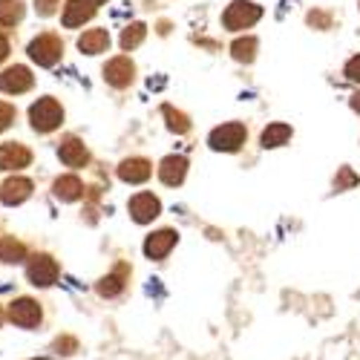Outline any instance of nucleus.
I'll return each mask as SVG.
<instances>
[{
    "label": "nucleus",
    "instance_id": "nucleus-4",
    "mask_svg": "<svg viewBox=\"0 0 360 360\" xmlns=\"http://www.w3.org/2000/svg\"><path fill=\"white\" fill-rule=\"evenodd\" d=\"M245 127L243 124H236V122H231V124H222V127H217L214 133H211V147L214 150H225V153H233V150H239L243 147V141H245Z\"/></svg>",
    "mask_w": 360,
    "mask_h": 360
},
{
    "label": "nucleus",
    "instance_id": "nucleus-8",
    "mask_svg": "<svg viewBox=\"0 0 360 360\" xmlns=\"http://www.w3.org/2000/svg\"><path fill=\"white\" fill-rule=\"evenodd\" d=\"M32 162V153L23 147V144H0V170H20Z\"/></svg>",
    "mask_w": 360,
    "mask_h": 360
},
{
    "label": "nucleus",
    "instance_id": "nucleus-13",
    "mask_svg": "<svg viewBox=\"0 0 360 360\" xmlns=\"http://www.w3.org/2000/svg\"><path fill=\"white\" fill-rule=\"evenodd\" d=\"M96 15V6L89 4V0H70V4L64 6V26L67 29H75V26H81L84 20H89Z\"/></svg>",
    "mask_w": 360,
    "mask_h": 360
},
{
    "label": "nucleus",
    "instance_id": "nucleus-30",
    "mask_svg": "<svg viewBox=\"0 0 360 360\" xmlns=\"http://www.w3.org/2000/svg\"><path fill=\"white\" fill-rule=\"evenodd\" d=\"M55 349H58V352H61V349H67V354H70V352L75 349V340H70V338H64V340H58V343H55Z\"/></svg>",
    "mask_w": 360,
    "mask_h": 360
},
{
    "label": "nucleus",
    "instance_id": "nucleus-5",
    "mask_svg": "<svg viewBox=\"0 0 360 360\" xmlns=\"http://www.w3.org/2000/svg\"><path fill=\"white\" fill-rule=\"evenodd\" d=\"M159 211H162V202L153 196V193H136L133 199H130V214H133V219L136 222H153L156 217H159Z\"/></svg>",
    "mask_w": 360,
    "mask_h": 360
},
{
    "label": "nucleus",
    "instance_id": "nucleus-23",
    "mask_svg": "<svg viewBox=\"0 0 360 360\" xmlns=\"http://www.w3.org/2000/svg\"><path fill=\"white\" fill-rule=\"evenodd\" d=\"M122 288H124V277H122V271H118V274H110V277H104V280L98 283V294H101V297H115Z\"/></svg>",
    "mask_w": 360,
    "mask_h": 360
},
{
    "label": "nucleus",
    "instance_id": "nucleus-12",
    "mask_svg": "<svg viewBox=\"0 0 360 360\" xmlns=\"http://www.w3.org/2000/svg\"><path fill=\"white\" fill-rule=\"evenodd\" d=\"M185 173H188V162L182 156H167L162 165H159V179L165 185H182L185 182Z\"/></svg>",
    "mask_w": 360,
    "mask_h": 360
},
{
    "label": "nucleus",
    "instance_id": "nucleus-34",
    "mask_svg": "<svg viewBox=\"0 0 360 360\" xmlns=\"http://www.w3.org/2000/svg\"><path fill=\"white\" fill-rule=\"evenodd\" d=\"M0 317H4V314H0Z\"/></svg>",
    "mask_w": 360,
    "mask_h": 360
},
{
    "label": "nucleus",
    "instance_id": "nucleus-14",
    "mask_svg": "<svg viewBox=\"0 0 360 360\" xmlns=\"http://www.w3.org/2000/svg\"><path fill=\"white\" fill-rule=\"evenodd\" d=\"M150 173H153V167H150L147 159H127V162H122V167H118V176H122L124 182H130V185L147 182Z\"/></svg>",
    "mask_w": 360,
    "mask_h": 360
},
{
    "label": "nucleus",
    "instance_id": "nucleus-21",
    "mask_svg": "<svg viewBox=\"0 0 360 360\" xmlns=\"http://www.w3.org/2000/svg\"><path fill=\"white\" fill-rule=\"evenodd\" d=\"M20 18H23L20 0H0V23H4V26H15Z\"/></svg>",
    "mask_w": 360,
    "mask_h": 360
},
{
    "label": "nucleus",
    "instance_id": "nucleus-10",
    "mask_svg": "<svg viewBox=\"0 0 360 360\" xmlns=\"http://www.w3.org/2000/svg\"><path fill=\"white\" fill-rule=\"evenodd\" d=\"M32 86V75H29L26 67H9L6 72H0V89L4 93H26Z\"/></svg>",
    "mask_w": 360,
    "mask_h": 360
},
{
    "label": "nucleus",
    "instance_id": "nucleus-15",
    "mask_svg": "<svg viewBox=\"0 0 360 360\" xmlns=\"http://www.w3.org/2000/svg\"><path fill=\"white\" fill-rule=\"evenodd\" d=\"M29 193H32V182L29 179H9V182L4 185V191H0V199H4V205H20L29 199Z\"/></svg>",
    "mask_w": 360,
    "mask_h": 360
},
{
    "label": "nucleus",
    "instance_id": "nucleus-2",
    "mask_svg": "<svg viewBox=\"0 0 360 360\" xmlns=\"http://www.w3.org/2000/svg\"><path fill=\"white\" fill-rule=\"evenodd\" d=\"M259 15H262V9L257 4H251V0H233L222 15V23L231 29V32H239V29L254 26L259 20Z\"/></svg>",
    "mask_w": 360,
    "mask_h": 360
},
{
    "label": "nucleus",
    "instance_id": "nucleus-22",
    "mask_svg": "<svg viewBox=\"0 0 360 360\" xmlns=\"http://www.w3.org/2000/svg\"><path fill=\"white\" fill-rule=\"evenodd\" d=\"M144 23H133V26H127L124 32H122V49H136L141 41H144Z\"/></svg>",
    "mask_w": 360,
    "mask_h": 360
},
{
    "label": "nucleus",
    "instance_id": "nucleus-28",
    "mask_svg": "<svg viewBox=\"0 0 360 360\" xmlns=\"http://www.w3.org/2000/svg\"><path fill=\"white\" fill-rule=\"evenodd\" d=\"M354 182H357V176H354V173H352V170L346 167V170L340 173V179H338V182H335V185H338V191H343V188H352Z\"/></svg>",
    "mask_w": 360,
    "mask_h": 360
},
{
    "label": "nucleus",
    "instance_id": "nucleus-27",
    "mask_svg": "<svg viewBox=\"0 0 360 360\" xmlns=\"http://www.w3.org/2000/svg\"><path fill=\"white\" fill-rule=\"evenodd\" d=\"M346 78L349 81H360V55H354L352 61L346 64Z\"/></svg>",
    "mask_w": 360,
    "mask_h": 360
},
{
    "label": "nucleus",
    "instance_id": "nucleus-19",
    "mask_svg": "<svg viewBox=\"0 0 360 360\" xmlns=\"http://www.w3.org/2000/svg\"><path fill=\"white\" fill-rule=\"evenodd\" d=\"M291 139V127L288 124H268L262 130V147H280Z\"/></svg>",
    "mask_w": 360,
    "mask_h": 360
},
{
    "label": "nucleus",
    "instance_id": "nucleus-11",
    "mask_svg": "<svg viewBox=\"0 0 360 360\" xmlns=\"http://www.w3.org/2000/svg\"><path fill=\"white\" fill-rule=\"evenodd\" d=\"M133 72H136V67L130 64V58H112V61L104 67V78L112 86H127L133 81Z\"/></svg>",
    "mask_w": 360,
    "mask_h": 360
},
{
    "label": "nucleus",
    "instance_id": "nucleus-7",
    "mask_svg": "<svg viewBox=\"0 0 360 360\" xmlns=\"http://www.w3.org/2000/svg\"><path fill=\"white\" fill-rule=\"evenodd\" d=\"M9 317H12V323H18L23 328H32V326L41 323V306L35 303V300L23 297V300H18V303H12Z\"/></svg>",
    "mask_w": 360,
    "mask_h": 360
},
{
    "label": "nucleus",
    "instance_id": "nucleus-3",
    "mask_svg": "<svg viewBox=\"0 0 360 360\" xmlns=\"http://www.w3.org/2000/svg\"><path fill=\"white\" fill-rule=\"evenodd\" d=\"M61 52H64V44L55 35H38L32 44H29V55H32V61L41 67H55L61 61Z\"/></svg>",
    "mask_w": 360,
    "mask_h": 360
},
{
    "label": "nucleus",
    "instance_id": "nucleus-33",
    "mask_svg": "<svg viewBox=\"0 0 360 360\" xmlns=\"http://www.w3.org/2000/svg\"><path fill=\"white\" fill-rule=\"evenodd\" d=\"M89 4H93V6H98V4H107V0H89Z\"/></svg>",
    "mask_w": 360,
    "mask_h": 360
},
{
    "label": "nucleus",
    "instance_id": "nucleus-31",
    "mask_svg": "<svg viewBox=\"0 0 360 360\" xmlns=\"http://www.w3.org/2000/svg\"><path fill=\"white\" fill-rule=\"evenodd\" d=\"M6 55H9V41H6V38H0V61H4Z\"/></svg>",
    "mask_w": 360,
    "mask_h": 360
},
{
    "label": "nucleus",
    "instance_id": "nucleus-6",
    "mask_svg": "<svg viewBox=\"0 0 360 360\" xmlns=\"http://www.w3.org/2000/svg\"><path fill=\"white\" fill-rule=\"evenodd\" d=\"M26 274H29V280H32V285H52L58 280V265H55V259L41 254V257H32Z\"/></svg>",
    "mask_w": 360,
    "mask_h": 360
},
{
    "label": "nucleus",
    "instance_id": "nucleus-24",
    "mask_svg": "<svg viewBox=\"0 0 360 360\" xmlns=\"http://www.w3.org/2000/svg\"><path fill=\"white\" fill-rule=\"evenodd\" d=\"M254 49H257V41H254V38L236 41V44H233V58H236V61H251V58H254Z\"/></svg>",
    "mask_w": 360,
    "mask_h": 360
},
{
    "label": "nucleus",
    "instance_id": "nucleus-26",
    "mask_svg": "<svg viewBox=\"0 0 360 360\" xmlns=\"http://www.w3.org/2000/svg\"><path fill=\"white\" fill-rule=\"evenodd\" d=\"M12 122H15V107L0 101V133H4V130H6Z\"/></svg>",
    "mask_w": 360,
    "mask_h": 360
},
{
    "label": "nucleus",
    "instance_id": "nucleus-18",
    "mask_svg": "<svg viewBox=\"0 0 360 360\" xmlns=\"http://www.w3.org/2000/svg\"><path fill=\"white\" fill-rule=\"evenodd\" d=\"M81 191H84V185H81V179H78V176H61V179L55 182V196H58V199H64V202L78 199Z\"/></svg>",
    "mask_w": 360,
    "mask_h": 360
},
{
    "label": "nucleus",
    "instance_id": "nucleus-20",
    "mask_svg": "<svg viewBox=\"0 0 360 360\" xmlns=\"http://www.w3.org/2000/svg\"><path fill=\"white\" fill-rule=\"evenodd\" d=\"M23 257H26V248L18 243L15 236L0 239V259H4V262H20Z\"/></svg>",
    "mask_w": 360,
    "mask_h": 360
},
{
    "label": "nucleus",
    "instance_id": "nucleus-17",
    "mask_svg": "<svg viewBox=\"0 0 360 360\" xmlns=\"http://www.w3.org/2000/svg\"><path fill=\"white\" fill-rule=\"evenodd\" d=\"M107 46H110L107 29H89V32H84L78 38V49L86 55H101V52H107Z\"/></svg>",
    "mask_w": 360,
    "mask_h": 360
},
{
    "label": "nucleus",
    "instance_id": "nucleus-32",
    "mask_svg": "<svg viewBox=\"0 0 360 360\" xmlns=\"http://www.w3.org/2000/svg\"><path fill=\"white\" fill-rule=\"evenodd\" d=\"M352 107H354V110H357V112H360V93H357V96H354V98H352Z\"/></svg>",
    "mask_w": 360,
    "mask_h": 360
},
{
    "label": "nucleus",
    "instance_id": "nucleus-1",
    "mask_svg": "<svg viewBox=\"0 0 360 360\" xmlns=\"http://www.w3.org/2000/svg\"><path fill=\"white\" fill-rule=\"evenodd\" d=\"M29 122H32V127L38 133H52L64 122V110L55 98H41L38 104H32V110H29Z\"/></svg>",
    "mask_w": 360,
    "mask_h": 360
},
{
    "label": "nucleus",
    "instance_id": "nucleus-29",
    "mask_svg": "<svg viewBox=\"0 0 360 360\" xmlns=\"http://www.w3.org/2000/svg\"><path fill=\"white\" fill-rule=\"evenodd\" d=\"M55 6H58V0H35V9H38V15H52L55 12Z\"/></svg>",
    "mask_w": 360,
    "mask_h": 360
},
{
    "label": "nucleus",
    "instance_id": "nucleus-16",
    "mask_svg": "<svg viewBox=\"0 0 360 360\" xmlns=\"http://www.w3.org/2000/svg\"><path fill=\"white\" fill-rule=\"evenodd\" d=\"M58 156H61V162L70 165V167H84V165L89 162L86 147H84V141H78V139H67L61 147H58Z\"/></svg>",
    "mask_w": 360,
    "mask_h": 360
},
{
    "label": "nucleus",
    "instance_id": "nucleus-25",
    "mask_svg": "<svg viewBox=\"0 0 360 360\" xmlns=\"http://www.w3.org/2000/svg\"><path fill=\"white\" fill-rule=\"evenodd\" d=\"M165 115L170 118V130H176V133H185L188 130V122H185L182 112H173L170 107H165Z\"/></svg>",
    "mask_w": 360,
    "mask_h": 360
},
{
    "label": "nucleus",
    "instance_id": "nucleus-9",
    "mask_svg": "<svg viewBox=\"0 0 360 360\" xmlns=\"http://www.w3.org/2000/svg\"><path fill=\"white\" fill-rule=\"evenodd\" d=\"M176 236H179V233L170 231V228L150 233V236H147V243H144V254H147L150 259H162V257L170 254V248L176 245Z\"/></svg>",
    "mask_w": 360,
    "mask_h": 360
}]
</instances>
